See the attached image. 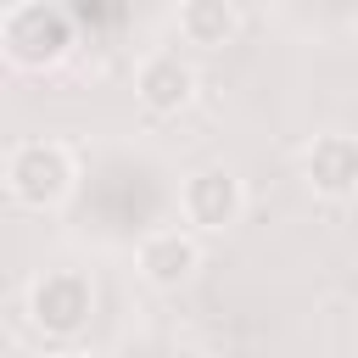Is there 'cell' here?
<instances>
[{"mask_svg": "<svg viewBox=\"0 0 358 358\" xmlns=\"http://www.w3.org/2000/svg\"><path fill=\"white\" fill-rule=\"evenodd\" d=\"M201 263H207V252L190 224H162V229L140 235V246H134V268L151 291H185L201 274Z\"/></svg>", "mask_w": 358, "mask_h": 358, "instance_id": "5b68a950", "label": "cell"}, {"mask_svg": "<svg viewBox=\"0 0 358 358\" xmlns=\"http://www.w3.org/2000/svg\"><path fill=\"white\" fill-rule=\"evenodd\" d=\"M296 173L319 201H358V134L347 129L313 134L296 157Z\"/></svg>", "mask_w": 358, "mask_h": 358, "instance_id": "8992f818", "label": "cell"}, {"mask_svg": "<svg viewBox=\"0 0 358 358\" xmlns=\"http://www.w3.org/2000/svg\"><path fill=\"white\" fill-rule=\"evenodd\" d=\"M196 90H201V73L179 50H145L140 67H134V101L151 117H179L196 101Z\"/></svg>", "mask_w": 358, "mask_h": 358, "instance_id": "52a82bcc", "label": "cell"}, {"mask_svg": "<svg viewBox=\"0 0 358 358\" xmlns=\"http://www.w3.org/2000/svg\"><path fill=\"white\" fill-rule=\"evenodd\" d=\"M45 358H95V352H90V347H73V341H62V347H56V352H45Z\"/></svg>", "mask_w": 358, "mask_h": 358, "instance_id": "9c48e42d", "label": "cell"}, {"mask_svg": "<svg viewBox=\"0 0 358 358\" xmlns=\"http://www.w3.org/2000/svg\"><path fill=\"white\" fill-rule=\"evenodd\" d=\"M22 313H28V324L39 336L73 341L95 319V280L84 268H67V263L62 268H39L28 280V291H22Z\"/></svg>", "mask_w": 358, "mask_h": 358, "instance_id": "3957f363", "label": "cell"}, {"mask_svg": "<svg viewBox=\"0 0 358 358\" xmlns=\"http://www.w3.org/2000/svg\"><path fill=\"white\" fill-rule=\"evenodd\" d=\"M78 45V28L50 0H17L0 22V50L17 73H56Z\"/></svg>", "mask_w": 358, "mask_h": 358, "instance_id": "7a4b0ae2", "label": "cell"}, {"mask_svg": "<svg viewBox=\"0 0 358 358\" xmlns=\"http://www.w3.org/2000/svg\"><path fill=\"white\" fill-rule=\"evenodd\" d=\"M6 190L17 207L28 213H50L62 207L73 190H78V157L67 140H50V134H34V140H17L6 151Z\"/></svg>", "mask_w": 358, "mask_h": 358, "instance_id": "6da1fadb", "label": "cell"}, {"mask_svg": "<svg viewBox=\"0 0 358 358\" xmlns=\"http://www.w3.org/2000/svg\"><path fill=\"white\" fill-rule=\"evenodd\" d=\"M173 28H179V39L196 45V50H224V45H235V34H241V6H235V0H179Z\"/></svg>", "mask_w": 358, "mask_h": 358, "instance_id": "ba28073f", "label": "cell"}, {"mask_svg": "<svg viewBox=\"0 0 358 358\" xmlns=\"http://www.w3.org/2000/svg\"><path fill=\"white\" fill-rule=\"evenodd\" d=\"M241 213H246V185L235 168L207 162L179 179V224H190L196 235H224L241 224Z\"/></svg>", "mask_w": 358, "mask_h": 358, "instance_id": "277c9868", "label": "cell"}]
</instances>
